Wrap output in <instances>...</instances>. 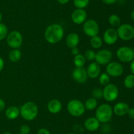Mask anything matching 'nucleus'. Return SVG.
Instances as JSON below:
<instances>
[{
	"instance_id": "79ce46f5",
	"label": "nucleus",
	"mask_w": 134,
	"mask_h": 134,
	"mask_svg": "<svg viewBox=\"0 0 134 134\" xmlns=\"http://www.w3.org/2000/svg\"><path fill=\"white\" fill-rule=\"evenodd\" d=\"M1 20H2V15H1V13H0V22H1Z\"/></svg>"
},
{
	"instance_id": "4c0bfd02",
	"label": "nucleus",
	"mask_w": 134,
	"mask_h": 134,
	"mask_svg": "<svg viewBox=\"0 0 134 134\" xmlns=\"http://www.w3.org/2000/svg\"><path fill=\"white\" fill-rule=\"evenodd\" d=\"M4 67V60L0 56V72L3 70Z\"/></svg>"
},
{
	"instance_id": "473e14b6",
	"label": "nucleus",
	"mask_w": 134,
	"mask_h": 134,
	"mask_svg": "<svg viewBox=\"0 0 134 134\" xmlns=\"http://www.w3.org/2000/svg\"><path fill=\"white\" fill-rule=\"evenodd\" d=\"M127 114H128L130 118H132V119H134V108L130 109Z\"/></svg>"
},
{
	"instance_id": "ea45409f",
	"label": "nucleus",
	"mask_w": 134,
	"mask_h": 134,
	"mask_svg": "<svg viewBox=\"0 0 134 134\" xmlns=\"http://www.w3.org/2000/svg\"><path fill=\"white\" fill-rule=\"evenodd\" d=\"M58 1V3H60V4H62V5H64V4H66L67 3L69 2V0H57Z\"/></svg>"
},
{
	"instance_id": "f8f14e48",
	"label": "nucleus",
	"mask_w": 134,
	"mask_h": 134,
	"mask_svg": "<svg viewBox=\"0 0 134 134\" xmlns=\"http://www.w3.org/2000/svg\"><path fill=\"white\" fill-rule=\"evenodd\" d=\"M72 76L76 81L80 84L85 83L88 78L86 70L83 67H76L72 72Z\"/></svg>"
},
{
	"instance_id": "7ed1b4c3",
	"label": "nucleus",
	"mask_w": 134,
	"mask_h": 134,
	"mask_svg": "<svg viewBox=\"0 0 134 134\" xmlns=\"http://www.w3.org/2000/svg\"><path fill=\"white\" fill-rule=\"evenodd\" d=\"M112 107L108 104H102L97 109L96 112V118L99 122L106 123L111 119L113 116Z\"/></svg>"
},
{
	"instance_id": "58836bf2",
	"label": "nucleus",
	"mask_w": 134,
	"mask_h": 134,
	"mask_svg": "<svg viewBox=\"0 0 134 134\" xmlns=\"http://www.w3.org/2000/svg\"><path fill=\"white\" fill-rule=\"evenodd\" d=\"M130 70L132 72V74L134 75V59L132 61L130 64Z\"/></svg>"
},
{
	"instance_id": "ddd939ff",
	"label": "nucleus",
	"mask_w": 134,
	"mask_h": 134,
	"mask_svg": "<svg viewBox=\"0 0 134 134\" xmlns=\"http://www.w3.org/2000/svg\"><path fill=\"white\" fill-rule=\"evenodd\" d=\"M87 13L83 9H77L71 14V20L77 24H81L86 21Z\"/></svg>"
},
{
	"instance_id": "393cba45",
	"label": "nucleus",
	"mask_w": 134,
	"mask_h": 134,
	"mask_svg": "<svg viewBox=\"0 0 134 134\" xmlns=\"http://www.w3.org/2000/svg\"><path fill=\"white\" fill-rule=\"evenodd\" d=\"M124 86L128 89L134 87V75L130 74L125 78L124 80Z\"/></svg>"
},
{
	"instance_id": "dca6fc26",
	"label": "nucleus",
	"mask_w": 134,
	"mask_h": 134,
	"mask_svg": "<svg viewBox=\"0 0 134 134\" xmlns=\"http://www.w3.org/2000/svg\"><path fill=\"white\" fill-rule=\"evenodd\" d=\"M129 109V105L126 102H119L115 105L113 110L116 115L122 116H124L125 114H126Z\"/></svg>"
},
{
	"instance_id": "37998d69",
	"label": "nucleus",
	"mask_w": 134,
	"mask_h": 134,
	"mask_svg": "<svg viewBox=\"0 0 134 134\" xmlns=\"http://www.w3.org/2000/svg\"><path fill=\"white\" fill-rule=\"evenodd\" d=\"M3 134H12V133H9V132H5V133H4Z\"/></svg>"
},
{
	"instance_id": "2f4dec72",
	"label": "nucleus",
	"mask_w": 134,
	"mask_h": 134,
	"mask_svg": "<svg viewBox=\"0 0 134 134\" xmlns=\"http://www.w3.org/2000/svg\"><path fill=\"white\" fill-rule=\"evenodd\" d=\"M30 131V127L27 125H23L20 127L21 133L23 134H29Z\"/></svg>"
},
{
	"instance_id": "4be33fe9",
	"label": "nucleus",
	"mask_w": 134,
	"mask_h": 134,
	"mask_svg": "<svg viewBox=\"0 0 134 134\" xmlns=\"http://www.w3.org/2000/svg\"><path fill=\"white\" fill-rule=\"evenodd\" d=\"M84 105H85V109H87L88 110H92L96 108L97 105H98V101H97L96 99L92 97V98L86 100Z\"/></svg>"
},
{
	"instance_id": "c03bdc74",
	"label": "nucleus",
	"mask_w": 134,
	"mask_h": 134,
	"mask_svg": "<svg viewBox=\"0 0 134 134\" xmlns=\"http://www.w3.org/2000/svg\"><path fill=\"white\" fill-rule=\"evenodd\" d=\"M68 134H75V133H68Z\"/></svg>"
},
{
	"instance_id": "f704fd0d",
	"label": "nucleus",
	"mask_w": 134,
	"mask_h": 134,
	"mask_svg": "<svg viewBox=\"0 0 134 134\" xmlns=\"http://www.w3.org/2000/svg\"><path fill=\"white\" fill-rule=\"evenodd\" d=\"M5 108V102L2 99H0V112L4 110Z\"/></svg>"
},
{
	"instance_id": "c756f323",
	"label": "nucleus",
	"mask_w": 134,
	"mask_h": 134,
	"mask_svg": "<svg viewBox=\"0 0 134 134\" xmlns=\"http://www.w3.org/2000/svg\"><path fill=\"white\" fill-rule=\"evenodd\" d=\"M96 55V53L93 50H87L85 53V57L88 60H93L95 59Z\"/></svg>"
},
{
	"instance_id": "20e7f679",
	"label": "nucleus",
	"mask_w": 134,
	"mask_h": 134,
	"mask_svg": "<svg viewBox=\"0 0 134 134\" xmlns=\"http://www.w3.org/2000/svg\"><path fill=\"white\" fill-rule=\"evenodd\" d=\"M68 110L71 115L75 117L81 116L85 111L84 104L81 101L73 99L69 101L68 104Z\"/></svg>"
},
{
	"instance_id": "a18cd8bd",
	"label": "nucleus",
	"mask_w": 134,
	"mask_h": 134,
	"mask_svg": "<svg viewBox=\"0 0 134 134\" xmlns=\"http://www.w3.org/2000/svg\"><path fill=\"white\" fill-rule=\"evenodd\" d=\"M18 134H23V133H18Z\"/></svg>"
},
{
	"instance_id": "cd10ccee",
	"label": "nucleus",
	"mask_w": 134,
	"mask_h": 134,
	"mask_svg": "<svg viewBox=\"0 0 134 134\" xmlns=\"http://www.w3.org/2000/svg\"><path fill=\"white\" fill-rule=\"evenodd\" d=\"M99 81L102 85H106L109 84L110 78L107 73H103L100 75L99 78Z\"/></svg>"
},
{
	"instance_id": "c85d7f7f",
	"label": "nucleus",
	"mask_w": 134,
	"mask_h": 134,
	"mask_svg": "<svg viewBox=\"0 0 134 134\" xmlns=\"http://www.w3.org/2000/svg\"><path fill=\"white\" fill-rule=\"evenodd\" d=\"M8 28L3 23H0V41L3 40L7 35Z\"/></svg>"
},
{
	"instance_id": "72a5a7b5",
	"label": "nucleus",
	"mask_w": 134,
	"mask_h": 134,
	"mask_svg": "<svg viewBox=\"0 0 134 134\" xmlns=\"http://www.w3.org/2000/svg\"><path fill=\"white\" fill-rule=\"evenodd\" d=\"M37 134H51L49 131L44 128H41L38 131Z\"/></svg>"
},
{
	"instance_id": "c9c22d12",
	"label": "nucleus",
	"mask_w": 134,
	"mask_h": 134,
	"mask_svg": "<svg viewBox=\"0 0 134 134\" xmlns=\"http://www.w3.org/2000/svg\"><path fill=\"white\" fill-rule=\"evenodd\" d=\"M71 53L75 56V55L79 54V49L77 47H73V48H72L71 49Z\"/></svg>"
},
{
	"instance_id": "f03ea898",
	"label": "nucleus",
	"mask_w": 134,
	"mask_h": 134,
	"mask_svg": "<svg viewBox=\"0 0 134 134\" xmlns=\"http://www.w3.org/2000/svg\"><path fill=\"white\" fill-rule=\"evenodd\" d=\"M20 114L24 119L31 121L35 119L38 114V106L35 102L29 101L21 106Z\"/></svg>"
},
{
	"instance_id": "0eeeda50",
	"label": "nucleus",
	"mask_w": 134,
	"mask_h": 134,
	"mask_svg": "<svg viewBox=\"0 0 134 134\" xmlns=\"http://www.w3.org/2000/svg\"><path fill=\"white\" fill-rule=\"evenodd\" d=\"M116 56L120 61L131 62L134 59V50L129 47H122L116 51Z\"/></svg>"
},
{
	"instance_id": "5701e85b",
	"label": "nucleus",
	"mask_w": 134,
	"mask_h": 134,
	"mask_svg": "<svg viewBox=\"0 0 134 134\" xmlns=\"http://www.w3.org/2000/svg\"><path fill=\"white\" fill-rule=\"evenodd\" d=\"M86 63V59L85 56L81 54L75 55L74 58V64L76 67H82Z\"/></svg>"
},
{
	"instance_id": "a19ab883",
	"label": "nucleus",
	"mask_w": 134,
	"mask_h": 134,
	"mask_svg": "<svg viewBox=\"0 0 134 134\" xmlns=\"http://www.w3.org/2000/svg\"><path fill=\"white\" fill-rule=\"evenodd\" d=\"M131 17H132V20H134V11L132 12V13H131Z\"/></svg>"
},
{
	"instance_id": "7c9ffc66",
	"label": "nucleus",
	"mask_w": 134,
	"mask_h": 134,
	"mask_svg": "<svg viewBox=\"0 0 134 134\" xmlns=\"http://www.w3.org/2000/svg\"><path fill=\"white\" fill-rule=\"evenodd\" d=\"M92 94L95 99H100L103 97V91L98 88H95L93 89Z\"/></svg>"
},
{
	"instance_id": "39448f33",
	"label": "nucleus",
	"mask_w": 134,
	"mask_h": 134,
	"mask_svg": "<svg viewBox=\"0 0 134 134\" xmlns=\"http://www.w3.org/2000/svg\"><path fill=\"white\" fill-rule=\"evenodd\" d=\"M116 31L118 36L122 40H130L134 37V28L128 24L120 25Z\"/></svg>"
},
{
	"instance_id": "423d86ee",
	"label": "nucleus",
	"mask_w": 134,
	"mask_h": 134,
	"mask_svg": "<svg viewBox=\"0 0 134 134\" xmlns=\"http://www.w3.org/2000/svg\"><path fill=\"white\" fill-rule=\"evenodd\" d=\"M7 43L8 45L13 49H18L22 44V34L18 31H12L7 37Z\"/></svg>"
},
{
	"instance_id": "a878e982",
	"label": "nucleus",
	"mask_w": 134,
	"mask_h": 134,
	"mask_svg": "<svg viewBox=\"0 0 134 134\" xmlns=\"http://www.w3.org/2000/svg\"><path fill=\"white\" fill-rule=\"evenodd\" d=\"M109 22L111 26L119 27L120 25V17L116 14H111L109 18Z\"/></svg>"
},
{
	"instance_id": "aec40b11",
	"label": "nucleus",
	"mask_w": 134,
	"mask_h": 134,
	"mask_svg": "<svg viewBox=\"0 0 134 134\" xmlns=\"http://www.w3.org/2000/svg\"><path fill=\"white\" fill-rule=\"evenodd\" d=\"M20 114V109L16 106H10L5 111L6 117L9 120L16 119Z\"/></svg>"
},
{
	"instance_id": "bb28decb",
	"label": "nucleus",
	"mask_w": 134,
	"mask_h": 134,
	"mask_svg": "<svg viewBox=\"0 0 134 134\" xmlns=\"http://www.w3.org/2000/svg\"><path fill=\"white\" fill-rule=\"evenodd\" d=\"M74 5L77 9H84L89 3V0H73Z\"/></svg>"
},
{
	"instance_id": "6ab92c4d",
	"label": "nucleus",
	"mask_w": 134,
	"mask_h": 134,
	"mask_svg": "<svg viewBox=\"0 0 134 134\" xmlns=\"http://www.w3.org/2000/svg\"><path fill=\"white\" fill-rule=\"evenodd\" d=\"M79 43V37L76 33H71L67 36L66 44L70 48L77 47Z\"/></svg>"
},
{
	"instance_id": "f3484780",
	"label": "nucleus",
	"mask_w": 134,
	"mask_h": 134,
	"mask_svg": "<svg viewBox=\"0 0 134 134\" xmlns=\"http://www.w3.org/2000/svg\"><path fill=\"white\" fill-rule=\"evenodd\" d=\"M99 122L96 118L90 117L86 120L85 122V127L87 130L90 131H96L99 127Z\"/></svg>"
},
{
	"instance_id": "6e6552de",
	"label": "nucleus",
	"mask_w": 134,
	"mask_h": 134,
	"mask_svg": "<svg viewBox=\"0 0 134 134\" xmlns=\"http://www.w3.org/2000/svg\"><path fill=\"white\" fill-rule=\"evenodd\" d=\"M99 25L94 20H87L83 25V31L86 35L89 37H94L99 34Z\"/></svg>"
},
{
	"instance_id": "a211bd4d",
	"label": "nucleus",
	"mask_w": 134,
	"mask_h": 134,
	"mask_svg": "<svg viewBox=\"0 0 134 134\" xmlns=\"http://www.w3.org/2000/svg\"><path fill=\"white\" fill-rule=\"evenodd\" d=\"M48 110L52 114H56L60 112L62 108V102L59 100L52 99L48 103Z\"/></svg>"
},
{
	"instance_id": "b1692460",
	"label": "nucleus",
	"mask_w": 134,
	"mask_h": 134,
	"mask_svg": "<svg viewBox=\"0 0 134 134\" xmlns=\"http://www.w3.org/2000/svg\"><path fill=\"white\" fill-rule=\"evenodd\" d=\"M90 45L94 49L99 48L102 45V38L98 36V35L92 37L91 39H90Z\"/></svg>"
},
{
	"instance_id": "9d476101",
	"label": "nucleus",
	"mask_w": 134,
	"mask_h": 134,
	"mask_svg": "<svg viewBox=\"0 0 134 134\" xmlns=\"http://www.w3.org/2000/svg\"><path fill=\"white\" fill-rule=\"evenodd\" d=\"M113 57V54L111 51L108 49H102L98 51L96 55L95 60L99 65H105L111 62Z\"/></svg>"
},
{
	"instance_id": "2eb2a0df",
	"label": "nucleus",
	"mask_w": 134,
	"mask_h": 134,
	"mask_svg": "<svg viewBox=\"0 0 134 134\" xmlns=\"http://www.w3.org/2000/svg\"><path fill=\"white\" fill-rule=\"evenodd\" d=\"M101 68L99 64L96 62H93L90 65L88 66L87 68V74L88 76L90 78H96L100 74Z\"/></svg>"
},
{
	"instance_id": "f257e3e1",
	"label": "nucleus",
	"mask_w": 134,
	"mask_h": 134,
	"mask_svg": "<svg viewBox=\"0 0 134 134\" xmlns=\"http://www.w3.org/2000/svg\"><path fill=\"white\" fill-rule=\"evenodd\" d=\"M64 30L62 26L58 24L49 25L44 32V38L50 43H58L64 37Z\"/></svg>"
},
{
	"instance_id": "1a4fd4ad",
	"label": "nucleus",
	"mask_w": 134,
	"mask_h": 134,
	"mask_svg": "<svg viewBox=\"0 0 134 134\" xmlns=\"http://www.w3.org/2000/svg\"><path fill=\"white\" fill-rule=\"evenodd\" d=\"M119 96V89L115 85L109 84L105 85L103 90V97L109 102H111L117 99Z\"/></svg>"
},
{
	"instance_id": "e433bc0d",
	"label": "nucleus",
	"mask_w": 134,
	"mask_h": 134,
	"mask_svg": "<svg viewBox=\"0 0 134 134\" xmlns=\"http://www.w3.org/2000/svg\"><path fill=\"white\" fill-rule=\"evenodd\" d=\"M104 3L107 4V5H111V4H113L116 2L117 0H102Z\"/></svg>"
},
{
	"instance_id": "4468645a",
	"label": "nucleus",
	"mask_w": 134,
	"mask_h": 134,
	"mask_svg": "<svg viewBox=\"0 0 134 134\" xmlns=\"http://www.w3.org/2000/svg\"><path fill=\"white\" fill-rule=\"evenodd\" d=\"M118 38L117 31L114 28L107 29L103 34V40L108 45H113L116 43Z\"/></svg>"
},
{
	"instance_id": "9b49d317",
	"label": "nucleus",
	"mask_w": 134,
	"mask_h": 134,
	"mask_svg": "<svg viewBox=\"0 0 134 134\" xmlns=\"http://www.w3.org/2000/svg\"><path fill=\"white\" fill-rule=\"evenodd\" d=\"M106 72L109 76L113 77H118L122 74L124 72V68L121 64L117 62L109 63L106 68Z\"/></svg>"
},
{
	"instance_id": "412c9836",
	"label": "nucleus",
	"mask_w": 134,
	"mask_h": 134,
	"mask_svg": "<svg viewBox=\"0 0 134 134\" xmlns=\"http://www.w3.org/2000/svg\"><path fill=\"white\" fill-rule=\"evenodd\" d=\"M21 52L17 49H14V50H12L10 51L9 54V58L10 60L13 63H16L21 58Z\"/></svg>"
}]
</instances>
